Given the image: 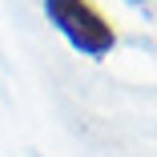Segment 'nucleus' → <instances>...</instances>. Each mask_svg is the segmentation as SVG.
Wrapping results in <instances>:
<instances>
[{"label": "nucleus", "instance_id": "obj_2", "mask_svg": "<svg viewBox=\"0 0 157 157\" xmlns=\"http://www.w3.org/2000/svg\"><path fill=\"white\" fill-rule=\"evenodd\" d=\"M133 4H149V0H133Z\"/></svg>", "mask_w": 157, "mask_h": 157}, {"label": "nucleus", "instance_id": "obj_1", "mask_svg": "<svg viewBox=\"0 0 157 157\" xmlns=\"http://www.w3.org/2000/svg\"><path fill=\"white\" fill-rule=\"evenodd\" d=\"M44 16L48 24L65 36L81 56H109L117 48V33L113 24L89 4V0H44Z\"/></svg>", "mask_w": 157, "mask_h": 157}]
</instances>
